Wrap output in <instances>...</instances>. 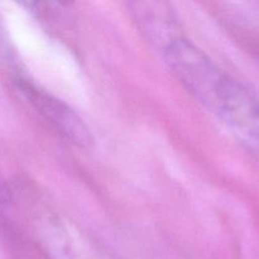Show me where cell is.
Listing matches in <instances>:
<instances>
[{"mask_svg":"<svg viewBox=\"0 0 259 259\" xmlns=\"http://www.w3.org/2000/svg\"><path fill=\"white\" fill-rule=\"evenodd\" d=\"M163 53L180 83L259 161L258 99L185 38L172 40L163 48Z\"/></svg>","mask_w":259,"mask_h":259,"instance_id":"cell-1","label":"cell"},{"mask_svg":"<svg viewBox=\"0 0 259 259\" xmlns=\"http://www.w3.org/2000/svg\"><path fill=\"white\" fill-rule=\"evenodd\" d=\"M20 89L35 110L61 136L82 148H90L93 146L94 139L90 129L67 104L28 82L20 83Z\"/></svg>","mask_w":259,"mask_h":259,"instance_id":"cell-2","label":"cell"},{"mask_svg":"<svg viewBox=\"0 0 259 259\" xmlns=\"http://www.w3.org/2000/svg\"><path fill=\"white\" fill-rule=\"evenodd\" d=\"M137 14V19L142 24L144 32L149 34V37H154L157 39H163V48L168 43L179 37L169 34L166 30V25L171 27V22H168L171 15L167 10L162 9L161 4L157 3H141L138 4V9L134 10Z\"/></svg>","mask_w":259,"mask_h":259,"instance_id":"cell-3","label":"cell"}]
</instances>
